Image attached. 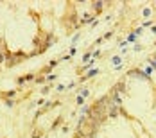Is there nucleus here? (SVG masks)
Returning <instances> with one entry per match:
<instances>
[{
	"instance_id": "nucleus-16",
	"label": "nucleus",
	"mask_w": 156,
	"mask_h": 138,
	"mask_svg": "<svg viewBox=\"0 0 156 138\" xmlns=\"http://www.w3.org/2000/svg\"><path fill=\"white\" fill-rule=\"evenodd\" d=\"M92 57V54H90V52H88V54H84V57H83V61H88V59H90Z\"/></svg>"
},
{
	"instance_id": "nucleus-7",
	"label": "nucleus",
	"mask_w": 156,
	"mask_h": 138,
	"mask_svg": "<svg viewBox=\"0 0 156 138\" xmlns=\"http://www.w3.org/2000/svg\"><path fill=\"white\" fill-rule=\"evenodd\" d=\"M136 36H138L136 32H131V34L128 36V41H135V40H136Z\"/></svg>"
},
{
	"instance_id": "nucleus-10",
	"label": "nucleus",
	"mask_w": 156,
	"mask_h": 138,
	"mask_svg": "<svg viewBox=\"0 0 156 138\" xmlns=\"http://www.w3.org/2000/svg\"><path fill=\"white\" fill-rule=\"evenodd\" d=\"M88 95H90V91H88V90H83V91H81V97H83V99H86Z\"/></svg>"
},
{
	"instance_id": "nucleus-2",
	"label": "nucleus",
	"mask_w": 156,
	"mask_h": 138,
	"mask_svg": "<svg viewBox=\"0 0 156 138\" xmlns=\"http://www.w3.org/2000/svg\"><path fill=\"white\" fill-rule=\"evenodd\" d=\"M32 77H34V75H31V74H29V75H24V77H18V81H16V83H18V84H24L25 81H31Z\"/></svg>"
},
{
	"instance_id": "nucleus-13",
	"label": "nucleus",
	"mask_w": 156,
	"mask_h": 138,
	"mask_svg": "<svg viewBox=\"0 0 156 138\" xmlns=\"http://www.w3.org/2000/svg\"><path fill=\"white\" fill-rule=\"evenodd\" d=\"M149 14H151V9H149V7H145V9H144V16H149Z\"/></svg>"
},
{
	"instance_id": "nucleus-3",
	"label": "nucleus",
	"mask_w": 156,
	"mask_h": 138,
	"mask_svg": "<svg viewBox=\"0 0 156 138\" xmlns=\"http://www.w3.org/2000/svg\"><path fill=\"white\" fill-rule=\"evenodd\" d=\"M92 5H93V9H95V11H101V9H102V5H104V2H93Z\"/></svg>"
},
{
	"instance_id": "nucleus-14",
	"label": "nucleus",
	"mask_w": 156,
	"mask_h": 138,
	"mask_svg": "<svg viewBox=\"0 0 156 138\" xmlns=\"http://www.w3.org/2000/svg\"><path fill=\"white\" fill-rule=\"evenodd\" d=\"M76 101H77V104H83V102H84V99L81 97V95H77V99H76Z\"/></svg>"
},
{
	"instance_id": "nucleus-9",
	"label": "nucleus",
	"mask_w": 156,
	"mask_h": 138,
	"mask_svg": "<svg viewBox=\"0 0 156 138\" xmlns=\"http://www.w3.org/2000/svg\"><path fill=\"white\" fill-rule=\"evenodd\" d=\"M54 79H57V77H56L54 74H50V75H47V77H45V81H49V83H52V81H54Z\"/></svg>"
},
{
	"instance_id": "nucleus-12",
	"label": "nucleus",
	"mask_w": 156,
	"mask_h": 138,
	"mask_svg": "<svg viewBox=\"0 0 156 138\" xmlns=\"http://www.w3.org/2000/svg\"><path fill=\"white\" fill-rule=\"evenodd\" d=\"M153 70H154L153 66H147V68H145V74H147V75H151V74H153Z\"/></svg>"
},
{
	"instance_id": "nucleus-17",
	"label": "nucleus",
	"mask_w": 156,
	"mask_h": 138,
	"mask_svg": "<svg viewBox=\"0 0 156 138\" xmlns=\"http://www.w3.org/2000/svg\"><path fill=\"white\" fill-rule=\"evenodd\" d=\"M4 61H5V54H0V65H2Z\"/></svg>"
},
{
	"instance_id": "nucleus-15",
	"label": "nucleus",
	"mask_w": 156,
	"mask_h": 138,
	"mask_svg": "<svg viewBox=\"0 0 156 138\" xmlns=\"http://www.w3.org/2000/svg\"><path fill=\"white\" fill-rule=\"evenodd\" d=\"M76 52H77V49L72 47V49H70V56H76Z\"/></svg>"
},
{
	"instance_id": "nucleus-19",
	"label": "nucleus",
	"mask_w": 156,
	"mask_h": 138,
	"mask_svg": "<svg viewBox=\"0 0 156 138\" xmlns=\"http://www.w3.org/2000/svg\"><path fill=\"white\" fill-rule=\"evenodd\" d=\"M151 65H153V68H156V59H151Z\"/></svg>"
},
{
	"instance_id": "nucleus-20",
	"label": "nucleus",
	"mask_w": 156,
	"mask_h": 138,
	"mask_svg": "<svg viewBox=\"0 0 156 138\" xmlns=\"http://www.w3.org/2000/svg\"><path fill=\"white\" fill-rule=\"evenodd\" d=\"M153 32H154V34H156V27H153Z\"/></svg>"
},
{
	"instance_id": "nucleus-6",
	"label": "nucleus",
	"mask_w": 156,
	"mask_h": 138,
	"mask_svg": "<svg viewBox=\"0 0 156 138\" xmlns=\"http://www.w3.org/2000/svg\"><path fill=\"white\" fill-rule=\"evenodd\" d=\"M93 65H95V61H88V63H86V65L83 66V70H88V68H92Z\"/></svg>"
},
{
	"instance_id": "nucleus-4",
	"label": "nucleus",
	"mask_w": 156,
	"mask_h": 138,
	"mask_svg": "<svg viewBox=\"0 0 156 138\" xmlns=\"http://www.w3.org/2000/svg\"><path fill=\"white\" fill-rule=\"evenodd\" d=\"M111 61H113V63L117 65V70H120V63H122V59H120V57H113Z\"/></svg>"
},
{
	"instance_id": "nucleus-11",
	"label": "nucleus",
	"mask_w": 156,
	"mask_h": 138,
	"mask_svg": "<svg viewBox=\"0 0 156 138\" xmlns=\"http://www.w3.org/2000/svg\"><path fill=\"white\" fill-rule=\"evenodd\" d=\"M7 97H9V99H13L14 95H16V91H14V90H11V91H7V93H5Z\"/></svg>"
},
{
	"instance_id": "nucleus-18",
	"label": "nucleus",
	"mask_w": 156,
	"mask_h": 138,
	"mask_svg": "<svg viewBox=\"0 0 156 138\" xmlns=\"http://www.w3.org/2000/svg\"><path fill=\"white\" fill-rule=\"evenodd\" d=\"M108 38H111V32H106V34L102 36V40H108Z\"/></svg>"
},
{
	"instance_id": "nucleus-8",
	"label": "nucleus",
	"mask_w": 156,
	"mask_h": 138,
	"mask_svg": "<svg viewBox=\"0 0 156 138\" xmlns=\"http://www.w3.org/2000/svg\"><path fill=\"white\" fill-rule=\"evenodd\" d=\"M88 111H90V106H83V108H81V115H86Z\"/></svg>"
},
{
	"instance_id": "nucleus-5",
	"label": "nucleus",
	"mask_w": 156,
	"mask_h": 138,
	"mask_svg": "<svg viewBox=\"0 0 156 138\" xmlns=\"http://www.w3.org/2000/svg\"><path fill=\"white\" fill-rule=\"evenodd\" d=\"M5 106H7V108H13V106H14V101H13V99H5Z\"/></svg>"
},
{
	"instance_id": "nucleus-1",
	"label": "nucleus",
	"mask_w": 156,
	"mask_h": 138,
	"mask_svg": "<svg viewBox=\"0 0 156 138\" xmlns=\"http://www.w3.org/2000/svg\"><path fill=\"white\" fill-rule=\"evenodd\" d=\"M97 74H99V68H92V70H90V72H88V74L84 75V77H83V79H79V81H81V83H84L86 79H90V77H93V75H97Z\"/></svg>"
}]
</instances>
